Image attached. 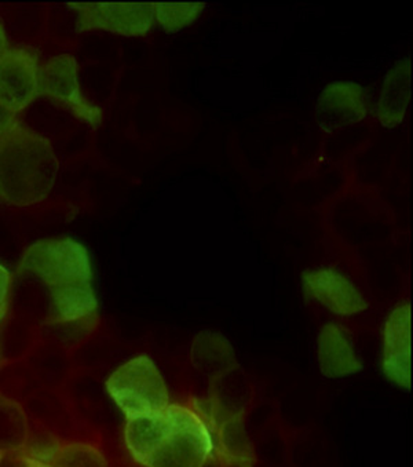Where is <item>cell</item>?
Instances as JSON below:
<instances>
[{
  "instance_id": "obj_4",
  "label": "cell",
  "mask_w": 413,
  "mask_h": 467,
  "mask_svg": "<svg viewBox=\"0 0 413 467\" xmlns=\"http://www.w3.org/2000/svg\"><path fill=\"white\" fill-rule=\"evenodd\" d=\"M107 391L127 420L158 414L171 404L163 374L145 355L118 367L108 378Z\"/></svg>"
},
{
  "instance_id": "obj_17",
  "label": "cell",
  "mask_w": 413,
  "mask_h": 467,
  "mask_svg": "<svg viewBox=\"0 0 413 467\" xmlns=\"http://www.w3.org/2000/svg\"><path fill=\"white\" fill-rule=\"evenodd\" d=\"M10 290H12V275L4 265H0V321L4 320L9 307Z\"/></svg>"
},
{
  "instance_id": "obj_13",
  "label": "cell",
  "mask_w": 413,
  "mask_h": 467,
  "mask_svg": "<svg viewBox=\"0 0 413 467\" xmlns=\"http://www.w3.org/2000/svg\"><path fill=\"white\" fill-rule=\"evenodd\" d=\"M98 299L93 285H79L50 293V315L58 323H74L93 317Z\"/></svg>"
},
{
  "instance_id": "obj_2",
  "label": "cell",
  "mask_w": 413,
  "mask_h": 467,
  "mask_svg": "<svg viewBox=\"0 0 413 467\" xmlns=\"http://www.w3.org/2000/svg\"><path fill=\"white\" fill-rule=\"evenodd\" d=\"M58 169L50 141L15 124L0 137V207H29L47 199Z\"/></svg>"
},
{
  "instance_id": "obj_12",
  "label": "cell",
  "mask_w": 413,
  "mask_h": 467,
  "mask_svg": "<svg viewBox=\"0 0 413 467\" xmlns=\"http://www.w3.org/2000/svg\"><path fill=\"white\" fill-rule=\"evenodd\" d=\"M410 80H412V62L402 58L388 69L380 88L377 116L386 129L401 126L407 116L410 102Z\"/></svg>"
},
{
  "instance_id": "obj_15",
  "label": "cell",
  "mask_w": 413,
  "mask_h": 467,
  "mask_svg": "<svg viewBox=\"0 0 413 467\" xmlns=\"http://www.w3.org/2000/svg\"><path fill=\"white\" fill-rule=\"evenodd\" d=\"M46 463L51 467H108L104 453L86 442H69L57 447Z\"/></svg>"
},
{
  "instance_id": "obj_18",
  "label": "cell",
  "mask_w": 413,
  "mask_h": 467,
  "mask_svg": "<svg viewBox=\"0 0 413 467\" xmlns=\"http://www.w3.org/2000/svg\"><path fill=\"white\" fill-rule=\"evenodd\" d=\"M17 118L12 110L7 109L2 102H0V137L6 134L10 129L17 124Z\"/></svg>"
},
{
  "instance_id": "obj_11",
  "label": "cell",
  "mask_w": 413,
  "mask_h": 467,
  "mask_svg": "<svg viewBox=\"0 0 413 467\" xmlns=\"http://www.w3.org/2000/svg\"><path fill=\"white\" fill-rule=\"evenodd\" d=\"M317 356L321 374L326 378L352 377L364 369L349 331L339 323H326L320 329Z\"/></svg>"
},
{
  "instance_id": "obj_1",
  "label": "cell",
  "mask_w": 413,
  "mask_h": 467,
  "mask_svg": "<svg viewBox=\"0 0 413 467\" xmlns=\"http://www.w3.org/2000/svg\"><path fill=\"white\" fill-rule=\"evenodd\" d=\"M124 441L144 467H205L215 451L212 428L202 415L172 403L158 414L127 420Z\"/></svg>"
},
{
  "instance_id": "obj_8",
  "label": "cell",
  "mask_w": 413,
  "mask_h": 467,
  "mask_svg": "<svg viewBox=\"0 0 413 467\" xmlns=\"http://www.w3.org/2000/svg\"><path fill=\"white\" fill-rule=\"evenodd\" d=\"M42 64L29 47H7L0 53V102L15 115L23 112L40 93Z\"/></svg>"
},
{
  "instance_id": "obj_6",
  "label": "cell",
  "mask_w": 413,
  "mask_h": 467,
  "mask_svg": "<svg viewBox=\"0 0 413 467\" xmlns=\"http://www.w3.org/2000/svg\"><path fill=\"white\" fill-rule=\"evenodd\" d=\"M40 93L62 105L88 126H101L104 112L86 99L80 88L79 64L72 54H58L42 65Z\"/></svg>"
},
{
  "instance_id": "obj_9",
  "label": "cell",
  "mask_w": 413,
  "mask_h": 467,
  "mask_svg": "<svg viewBox=\"0 0 413 467\" xmlns=\"http://www.w3.org/2000/svg\"><path fill=\"white\" fill-rule=\"evenodd\" d=\"M368 116L367 91L360 83L331 82L321 91L315 107L318 126L326 132L360 123Z\"/></svg>"
},
{
  "instance_id": "obj_20",
  "label": "cell",
  "mask_w": 413,
  "mask_h": 467,
  "mask_svg": "<svg viewBox=\"0 0 413 467\" xmlns=\"http://www.w3.org/2000/svg\"><path fill=\"white\" fill-rule=\"evenodd\" d=\"M23 467H51L50 464L46 462L39 461V459H26V463Z\"/></svg>"
},
{
  "instance_id": "obj_19",
  "label": "cell",
  "mask_w": 413,
  "mask_h": 467,
  "mask_svg": "<svg viewBox=\"0 0 413 467\" xmlns=\"http://www.w3.org/2000/svg\"><path fill=\"white\" fill-rule=\"evenodd\" d=\"M9 46V39H7L6 31H5L4 26L0 24V53H4Z\"/></svg>"
},
{
  "instance_id": "obj_7",
  "label": "cell",
  "mask_w": 413,
  "mask_h": 467,
  "mask_svg": "<svg viewBox=\"0 0 413 467\" xmlns=\"http://www.w3.org/2000/svg\"><path fill=\"white\" fill-rule=\"evenodd\" d=\"M79 32L107 31L126 37L147 36L155 26L152 4H69Z\"/></svg>"
},
{
  "instance_id": "obj_10",
  "label": "cell",
  "mask_w": 413,
  "mask_h": 467,
  "mask_svg": "<svg viewBox=\"0 0 413 467\" xmlns=\"http://www.w3.org/2000/svg\"><path fill=\"white\" fill-rule=\"evenodd\" d=\"M382 369L398 388L410 389V305H397L383 327Z\"/></svg>"
},
{
  "instance_id": "obj_5",
  "label": "cell",
  "mask_w": 413,
  "mask_h": 467,
  "mask_svg": "<svg viewBox=\"0 0 413 467\" xmlns=\"http://www.w3.org/2000/svg\"><path fill=\"white\" fill-rule=\"evenodd\" d=\"M302 293L331 315L355 318L368 310L364 291L346 274L332 266L307 269L301 277Z\"/></svg>"
},
{
  "instance_id": "obj_16",
  "label": "cell",
  "mask_w": 413,
  "mask_h": 467,
  "mask_svg": "<svg viewBox=\"0 0 413 467\" xmlns=\"http://www.w3.org/2000/svg\"><path fill=\"white\" fill-rule=\"evenodd\" d=\"M26 415L13 403H0V453L20 450L26 442Z\"/></svg>"
},
{
  "instance_id": "obj_3",
  "label": "cell",
  "mask_w": 413,
  "mask_h": 467,
  "mask_svg": "<svg viewBox=\"0 0 413 467\" xmlns=\"http://www.w3.org/2000/svg\"><path fill=\"white\" fill-rule=\"evenodd\" d=\"M21 274L36 277L48 290L93 285V266L88 248L71 237L46 239L26 248L20 262Z\"/></svg>"
},
{
  "instance_id": "obj_14",
  "label": "cell",
  "mask_w": 413,
  "mask_h": 467,
  "mask_svg": "<svg viewBox=\"0 0 413 467\" xmlns=\"http://www.w3.org/2000/svg\"><path fill=\"white\" fill-rule=\"evenodd\" d=\"M155 24L169 34L182 31L193 26L205 9L201 2L186 4H152Z\"/></svg>"
}]
</instances>
